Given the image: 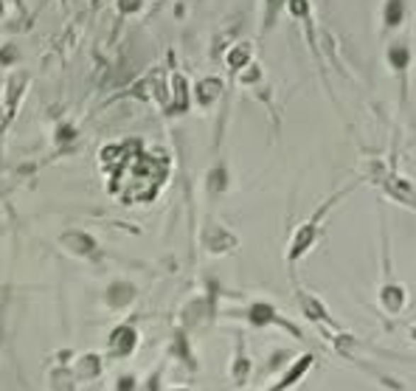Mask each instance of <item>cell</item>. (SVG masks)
Segmentation results:
<instances>
[{
	"mask_svg": "<svg viewBox=\"0 0 416 391\" xmlns=\"http://www.w3.org/2000/svg\"><path fill=\"white\" fill-rule=\"evenodd\" d=\"M405 335H408V341H411V343L416 346V324H411V326L405 329Z\"/></svg>",
	"mask_w": 416,
	"mask_h": 391,
	"instance_id": "28",
	"label": "cell"
},
{
	"mask_svg": "<svg viewBox=\"0 0 416 391\" xmlns=\"http://www.w3.org/2000/svg\"><path fill=\"white\" fill-rule=\"evenodd\" d=\"M167 391H191V389H167Z\"/></svg>",
	"mask_w": 416,
	"mask_h": 391,
	"instance_id": "29",
	"label": "cell"
},
{
	"mask_svg": "<svg viewBox=\"0 0 416 391\" xmlns=\"http://www.w3.org/2000/svg\"><path fill=\"white\" fill-rule=\"evenodd\" d=\"M408 17V0H386L383 3V28L394 31L405 23Z\"/></svg>",
	"mask_w": 416,
	"mask_h": 391,
	"instance_id": "15",
	"label": "cell"
},
{
	"mask_svg": "<svg viewBox=\"0 0 416 391\" xmlns=\"http://www.w3.org/2000/svg\"><path fill=\"white\" fill-rule=\"evenodd\" d=\"M234 338H237V343H234V358H231V363H228V378H231V383H234L237 389H242L250 380L253 360H250L248 349H245V335H242V329H237Z\"/></svg>",
	"mask_w": 416,
	"mask_h": 391,
	"instance_id": "8",
	"label": "cell"
},
{
	"mask_svg": "<svg viewBox=\"0 0 416 391\" xmlns=\"http://www.w3.org/2000/svg\"><path fill=\"white\" fill-rule=\"evenodd\" d=\"M220 96H223V79L220 77H206L194 84V99H197V104H203V107L214 104Z\"/></svg>",
	"mask_w": 416,
	"mask_h": 391,
	"instance_id": "16",
	"label": "cell"
},
{
	"mask_svg": "<svg viewBox=\"0 0 416 391\" xmlns=\"http://www.w3.org/2000/svg\"><path fill=\"white\" fill-rule=\"evenodd\" d=\"M17 60V48L14 45H3L0 48V65H11Z\"/></svg>",
	"mask_w": 416,
	"mask_h": 391,
	"instance_id": "24",
	"label": "cell"
},
{
	"mask_svg": "<svg viewBox=\"0 0 416 391\" xmlns=\"http://www.w3.org/2000/svg\"><path fill=\"white\" fill-rule=\"evenodd\" d=\"M138 343H141V332L135 324H118L107 338V349L113 358H133Z\"/></svg>",
	"mask_w": 416,
	"mask_h": 391,
	"instance_id": "6",
	"label": "cell"
},
{
	"mask_svg": "<svg viewBox=\"0 0 416 391\" xmlns=\"http://www.w3.org/2000/svg\"><path fill=\"white\" fill-rule=\"evenodd\" d=\"M377 304H380V310L388 321L400 318L408 310V290H405L403 282H397L394 265H391V242H388L386 217H383V282H380V290H377Z\"/></svg>",
	"mask_w": 416,
	"mask_h": 391,
	"instance_id": "2",
	"label": "cell"
},
{
	"mask_svg": "<svg viewBox=\"0 0 416 391\" xmlns=\"http://www.w3.org/2000/svg\"><path fill=\"white\" fill-rule=\"evenodd\" d=\"M296 304H298V313H301V318H304L307 324L318 326L324 335H332V332H337V329H343V326H340V321L332 315V310L327 307V302H324L321 296H315L313 290H307V287H298V285H296Z\"/></svg>",
	"mask_w": 416,
	"mask_h": 391,
	"instance_id": "4",
	"label": "cell"
},
{
	"mask_svg": "<svg viewBox=\"0 0 416 391\" xmlns=\"http://www.w3.org/2000/svg\"><path fill=\"white\" fill-rule=\"evenodd\" d=\"M77 380H96L101 375V355L96 352H84L82 358L77 360V369H74Z\"/></svg>",
	"mask_w": 416,
	"mask_h": 391,
	"instance_id": "18",
	"label": "cell"
},
{
	"mask_svg": "<svg viewBox=\"0 0 416 391\" xmlns=\"http://www.w3.org/2000/svg\"><path fill=\"white\" fill-rule=\"evenodd\" d=\"M77 136V130L71 127V124H62L60 130H57V144H65V141H71Z\"/></svg>",
	"mask_w": 416,
	"mask_h": 391,
	"instance_id": "25",
	"label": "cell"
},
{
	"mask_svg": "<svg viewBox=\"0 0 416 391\" xmlns=\"http://www.w3.org/2000/svg\"><path fill=\"white\" fill-rule=\"evenodd\" d=\"M51 391H77V375H74V369L60 366L57 372H51Z\"/></svg>",
	"mask_w": 416,
	"mask_h": 391,
	"instance_id": "20",
	"label": "cell"
},
{
	"mask_svg": "<svg viewBox=\"0 0 416 391\" xmlns=\"http://www.w3.org/2000/svg\"><path fill=\"white\" fill-rule=\"evenodd\" d=\"M386 60H388V65H391V71L397 74V79L403 82V96H405V82H408V71H411V45H408V40H394L391 45H388V51H386Z\"/></svg>",
	"mask_w": 416,
	"mask_h": 391,
	"instance_id": "11",
	"label": "cell"
},
{
	"mask_svg": "<svg viewBox=\"0 0 416 391\" xmlns=\"http://www.w3.org/2000/svg\"><path fill=\"white\" fill-rule=\"evenodd\" d=\"M60 245L71 253V256H79V259H90L96 262L101 256V245L87 234V231H65L60 236Z\"/></svg>",
	"mask_w": 416,
	"mask_h": 391,
	"instance_id": "9",
	"label": "cell"
},
{
	"mask_svg": "<svg viewBox=\"0 0 416 391\" xmlns=\"http://www.w3.org/2000/svg\"><path fill=\"white\" fill-rule=\"evenodd\" d=\"M318 363V358H315V352H301L298 358H293L287 366H281L279 369V378L267 386V391H293L310 372H313V366Z\"/></svg>",
	"mask_w": 416,
	"mask_h": 391,
	"instance_id": "5",
	"label": "cell"
},
{
	"mask_svg": "<svg viewBox=\"0 0 416 391\" xmlns=\"http://www.w3.org/2000/svg\"><path fill=\"white\" fill-rule=\"evenodd\" d=\"M357 183H349V186H343L337 194H332V197H327L315 211H313V217L310 220H304L296 231H293V236H290V242H287V265L290 268H296L315 245H318V239H321V234H324V220L330 217V211H332L335 206L354 189Z\"/></svg>",
	"mask_w": 416,
	"mask_h": 391,
	"instance_id": "1",
	"label": "cell"
},
{
	"mask_svg": "<svg viewBox=\"0 0 416 391\" xmlns=\"http://www.w3.org/2000/svg\"><path fill=\"white\" fill-rule=\"evenodd\" d=\"M240 82L245 84V87H253V84H259L262 82V65L259 62H250L248 68L240 74Z\"/></svg>",
	"mask_w": 416,
	"mask_h": 391,
	"instance_id": "22",
	"label": "cell"
},
{
	"mask_svg": "<svg viewBox=\"0 0 416 391\" xmlns=\"http://www.w3.org/2000/svg\"><path fill=\"white\" fill-rule=\"evenodd\" d=\"M0 14H3V3H0Z\"/></svg>",
	"mask_w": 416,
	"mask_h": 391,
	"instance_id": "30",
	"label": "cell"
},
{
	"mask_svg": "<svg viewBox=\"0 0 416 391\" xmlns=\"http://www.w3.org/2000/svg\"><path fill=\"white\" fill-rule=\"evenodd\" d=\"M250 62H253V45L250 43H237L225 54V65H228L231 74H242Z\"/></svg>",
	"mask_w": 416,
	"mask_h": 391,
	"instance_id": "14",
	"label": "cell"
},
{
	"mask_svg": "<svg viewBox=\"0 0 416 391\" xmlns=\"http://www.w3.org/2000/svg\"><path fill=\"white\" fill-rule=\"evenodd\" d=\"M161 378H164V369H158L152 378H150V383H147V391H161Z\"/></svg>",
	"mask_w": 416,
	"mask_h": 391,
	"instance_id": "27",
	"label": "cell"
},
{
	"mask_svg": "<svg viewBox=\"0 0 416 391\" xmlns=\"http://www.w3.org/2000/svg\"><path fill=\"white\" fill-rule=\"evenodd\" d=\"M144 6V0H118V9L124 11V14H133V11H138Z\"/></svg>",
	"mask_w": 416,
	"mask_h": 391,
	"instance_id": "26",
	"label": "cell"
},
{
	"mask_svg": "<svg viewBox=\"0 0 416 391\" xmlns=\"http://www.w3.org/2000/svg\"><path fill=\"white\" fill-rule=\"evenodd\" d=\"M189 99H191V93H189L186 79L180 77V74H174L172 77V93H169L167 113H186L189 110Z\"/></svg>",
	"mask_w": 416,
	"mask_h": 391,
	"instance_id": "17",
	"label": "cell"
},
{
	"mask_svg": "<svg viewBox=\"0 0 416 391\" xmlns=\"http://www.w3.org/2000/svg\"><path fill=\"white\" fill-rule=\"evenodd\" d=\"M237 315H240L248 326H253V329H270V326H276V329L287 332V335L296 338V341H307L304 329H301L293 318H287V315L281 313L270 299H253V302H248Z\"/></svg>",
	"mask_w": 416,
	"mask_h": 391,
	"instance_id": "3",
	"label": "cell"
},
{
	"mask_svg": "<svg viewBox=\"0 0 416 391\" xmlns=\"http://www.w3.org/2000/svg\"><path fill=\"white\" fill-rule=\"evenodd\" d=\"M26 74H14V77L9 79V87H6V101H3V124H9L11 121V116H14V110H17V104H20V96H23V90H26Z\"/></svg>",
	"mask_w": 416,
	"mask_h": 391,
	"instance_id": "13",
	"label": "cell"
},
{
	"mask_svg": "<svg viewBox=\"0 0 416 391\" xmlns=\"http://www.w3.org/2000/svg\"><path fill=\"white\" fill-rule=\"evenodd\" d=\"M203 248H206V253H211V256H225V253H231V250L240 248V239H237L234 231H228L225 226L208 223V226L203 228Z\"/></svg>",
	"mask_w": 416,
	"mask_h": 391,
	"instance_id": "7",
	"label": "cell"
},
{
	"mask_svg": "<svg viewBox=\"0 0 416 391\" xmlns=\"http://www.w3.org/2000/svg\"><path fill=\"white\" fill-rule=\"evenodd\" d=\"M284 6H287V0H264V23H262L264 31L273 28V23H276V17H279V11Z\"/></svg>",
	"mask_w": 416,
	"mask_h": 391,
	"instance_id": "21",
	"label": "cell"
},
{
	"mask_svg": "<svg viewBox=\"0 0 416 391\" xmlns=\"http://www.w3.org/2000/svg\"><path fill=\"white\" fill-rule=\"evenodd\" d=\"M138 299V287L130 282V279H116L107 285L104 290V304L110 310H127L133 302Z\"/></svg>",
	"mask_w": 416,
	"mask_h": 391,
	"instance_id": "12",
	"label": "cell"
},
{
	"mask_svg": "<svg viewBox=\"0 0 416 391\" xmlns=\"http://www.w3.org/2000/svg\"><path fill=\"white\" fill-rule=\"evenodd\" d=\"M228 169H225V163H217L214 169H208V175H206V189H208V194H223L225 189H228Z\"/></svg>",
	"mask_w": 416,
	"mask_h": 391,
	"instance_id": "19",
	"label": "cell"
},
{
	"mask_svg": "<svg viewBox=\"0 0 416 391\" xmlns=\"http://www.w3.org/2000/svg\"><path fill=\"white\" fill-rule=\"evenodd\" d=\"M169 355L180 363V366H186V372H197V355H194V349H191V338H189V329H183V326H177L174 329V335H172V343H169Z\"/></svg>",
	"mask_w": 416,
	"mask_h": 391,
	"instance_id": "10",
	"label": "cell"
},
{
	"mask_svg": "<svg viewBox=\"0 0 416 391\" xmlns=\"http://www.w3.org/2000/svg\"><path fill=\"white\" fill-rule=\"evenodd\" d=\"M135 389H138L135 375H118V380H116V391H135Z\"/></svg>",
	"mask_w": 416,
	"mask_h": 391,
	"instance_id": "23",
	"label": "cell"
}]
</instances>
